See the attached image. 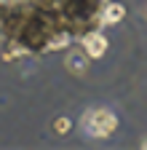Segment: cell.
<instances>
[{
  "label": "cell",
  "instance_id": "obj_3",
  "mask_svg": "<svg viewBox=\"0 0 147 150\" xmlns=\"http://www.w3.org/2000/svg\"><path fill=\"white\" fill-rule=\"evenodd\" d=\"M88 62H91V56H88L83 48L67 54V70H70L72 75H83V72L88 70Z\"/></svg>",
  "mask_w": 147,
  "mask_h": 150
},
{
  "label": "cell",
  "instance_id": "obj_5",
  "mask_svg": "<svg viewBox=\"0 0 147 150\" xmlns=\"http://www.w3.org/2000/svg\"><path fill=\"white\" fill-rule=\"evenodd\" d=\"M70 129H72L70 118H56V121H53V131H56V134H67Z\"/></svg>",
  "mask_w": 147,
  "mask_h": 150
},
{
  "label": "cell",
  "instance_id": "obj_1",
  "mask_svg": "<svg viewBox=\"0 0 147 150\" xmlns=\"http://www.w3.org/2000/svg\"><path fill=\"white\" fill-rule=\"evenodd\" d=\"M80 126L88 131L91 137L104 139V137H110V134L115 131V126H118V118H115L110 110H104V107H94V110H88L86 115L80 118Z\"/></svg>",
  "mask_w": 147,
  "mask_h": 150
},
{
  "label": "cell",
  "instance_id": "obj_2",
  "mask_svg": "<svg viewBox=\"0 0 147 150\" xmlns=\"http://www.w3.org/2000/svg\"><path fill=\"white\" fill-rule=\"evenodd\" d=\"M80 48L91 56V59H99V56H104V51H107V38L99 30H91V32L80 35Z\"/></svg>",
  "mask_w": 147,
  "mask_h": 150
},
{
  "label": "cell",
  "instance_id": "obj_4",
  "mask_svg": "<svg viewBox=\"0 0 147 150\" xmlns=\"http://www.w3.org/2000/svg\"><path fill=\"white\" fill-rule=\"evenodd\" d=\"M126 16V8L120 3H104L102 6V24H118Z\"/></svg>",
  "mask_w": 147,
  "mask_h": 150
}]
</instances>
